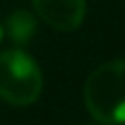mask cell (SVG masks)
<instances>
[{"instance_id": "obj_1", "label": "cell", "mask_w": 125, "mask_h": 125, "mask_svg": "<svg viewBox=\"0 0 125 125\" xmlns=\"http://www.w3.org/2000/svg\"><path fill=\"white\" fill-rule=\"evenodd\" d=\"M90 115L102 125L125 123V61H111L94 69L83 85Z\"/></svg>"}, {"instance_id": "obj_4", "label": "cell", "mask_w": 125, "mask_h": 125, "mask_svg": "<svg viewBox=\"0 0 125 125\" xmlns=\"http://www.w3.org/2000/svg\"><path fill=\"white\" fill-rule=\"evenodd\" d=\"M4 31L15 46H25V44H29V40L36 33V17L31 13H27V10L19 9L6 17Z\"/></svg>"}, {"instance_id": "obj_5", "label": "cell", "mask_w": 125, "mask_h": 125, "mask_svg": "<svg viewBox=\"0 0 125 125\" xmlns=\"http://www.w3.org/2000/svg\"><path fill=\"white\" fill-rule=\"evenodd\" d=\"M0 40H2V27H0Z\"/></svg>"}, {"instance_id": "obj_2", "label": "cell", "mask_w": 125, "mask_h": 125, "mask_svg": "<svg viewBox=\"0 0 125 125\" xmlns=\"http://www.w3.org/2000/svg\"><path fill=\"white\" fill-rule=\"evenodd\" d=\"M42 92L38 62L21 48L0 52V98L13 106L36 102Z\"/></svg>"}, {"instance_id": "obj_3", "label": "cell", "mask_w": 125, "mask_h": 125, "mask_svg": "<svg viewBox=\"0 0 125 125\" xmlns=\"http://www.w3.org/2000/svg\"><path fill=\"white\" fill-rule=\"evenodd\" d=\"M38 17L58 31H73L81 25L85 0H31Z\"/></svg>"}]
</instances>
